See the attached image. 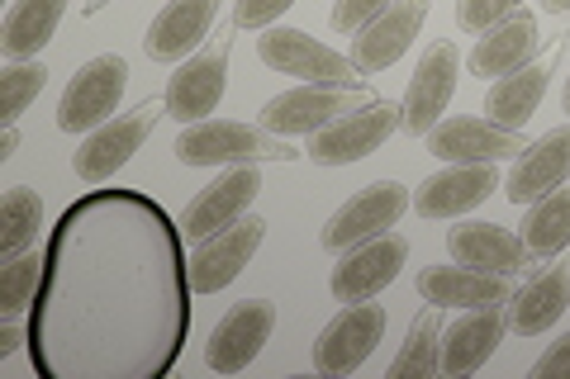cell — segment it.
Here are the masks:
<instances>
[{"label":"cell","instance_id":"cell-13","mask_svg":"<svg viewBox=\"0 0 570 379\" xmlns=\"http://www.w3.org/2000/svg\"><path fill=\"white\" fill-rule=\"evenodd\" d=\"M499 161H448L442 171L419 180L414 213L419 219H461L475 205H485L499 190Z\"/></svg>","mask_w":570,"mask_h":379},{"label":"cell","instance_id":"cell-23","mask_svg":"<svg viewBox=\"0 0 570 379\" xmlns=\"http://www.w3.org/2000/svg\"><path fill=\"white\" fill-rule=\"evenodd\" d=\"M419 295L433 309H480V303H509V276L471 266H423L419 270Z\"/></svg>","mask_w":570,"mask_h":379},{"label":"cell","instance_id":"cell-17","mask_svg":"<svg viewBox=\"0 0 570 379\" xmlns=\"http://www.w3.org/2000/svg\"><path fill=\"white\" fill-rule=\"evenodd\" d=\"M428 10H433V0H395L390 10H381L376 20H371L352 39V67L362 71V77H376V71L395 67L404 52L414 48L419 29L428 20Z\"/></svg>","mask_w":570,"mask_h":379},{"label":"cell","instance_id":"cell-9","mask_svg":"<svg viewBox=\"0 0 570 379\" xmlns=\"http://www.w3.org/2000/svg\"><path fill=\"white\" fill-rule=\"evenodd\" d=\"M272 332H276V303L243 299L214 322V332L205 341V366L214 375H243L262 356L266 341H272Z\"/></svg>","mask_w":570,"mask_h":379},{"label":"cell","instance_id":"cell-37","mask_svg":"<svg viewBox=\"0 0 570 379\" xmlns=\"http://www.w3.org/2000/svg\"><path fill=\"white\" fill-rule=\"evenodd\" d=\"M20 347H29V322L6 318V322H0V360H10Z\"/></svg>","mask_w":570,"mask_h":379},{"label":"cell","instance_id":"cell-22","mask_svg":"<svg viewBox=\"0 0 570 379\" xmlns=\"http://www.w3.org/2000/svg\"><path fill=\"white\" fill-rule=\"evenodd\" d=\"M214 14H219V0H167V6L153 14L148 39H142L148 58L153 62H186L190 48L205 43Z\"/></svg>","mask_w":570,"mask_h":379},{"label":"cell","instance_id":"cell-10","mask_svg":"<svg viewBox=\"0 0 570 379\" xmlns=\"http://www.w3.org/2000/svg\"><path fill=\"white\" fill-rule=\"evenodd\" d=\"M385 337V309L381 303H347L343 313H333L324 322V332L314 341V370L318 375H352L362 370L371 351Z\"/></svg>","mask_w":570,"mask_h":379},{"label":"cell","instance_id":"cell-36","mask_svg":"<svg viewBox=\"0 0 570 379\" xmlns=\"http://www.w3.org/2000/svg\"><path fill=\"white\" fill-rule=\"evenodd\" d=\"M532 379H570V332L547 341V351L532 360Z\"/></svg>","mask_w":570,"mask_h":379},{"label":"cell","instance_id":"cell-38","mask_svg":"<svg viewBox=\"0 0 570 379\" xmlns=\"http://www.w3.org/2000/svg\"><path fill=\"white\" fill-rule=\"evenodd\" d=\"M14 148H20V129L10 123V129L0 133V161H10V157H14Z\"/></svg>","mask_w":570,"mask_h":379},{"label":"cell","instance_id":"cell-31","mask_svg":"<svg viewBox=\"0 0 570 379\" xmlns=\"http://www.w3.org/2000/svg\"><path fill=\"white\" fill-rule=\"evenodd\" d=\"M39 285H43V257L39 251H20L0 266V318H20L33 309L39 299Z\"/></svg>","mask_w":570,"mask_h":379},{"label":"cell","instance_id":"cell-25","mask_svg":"<svg viewBox=\"0 0 570 379\" xmlns=\"http://www.w3.org/2000/svg\"><path fill=\"white\" fill-rule=\"evenodd\" d=\"M570 309V261H557L542 270V276H532L519 295L509 303V332L519 337H542L551 332L557 322L566 318Z\"/></svg>","mask_w":570,"mask_h":379},{"label":"cell","instance_id":"cell-41","mask_svg":"<svg viewBox=\"0 0 570 379\" xmlns=\"http://www.w3.org/2000/svg\"><path fill=\"white\" fill-rule=\"evenodd\" d=\"M100 6H110V0H86V14H96Z\"/></svg>","mask_w":570,"mask_h":379},{"label":"cell","instance_id":"cell-7","mask_svg":"<svg viewBox=\"0 0 570 379\" xmlns=\"http://www.w3.org/2000/svg\"><path fill=\"white\" fill-rule=\"evenodd\" d=\"M266 238V219L262 213H243L238 223H228L219 232H209V238H200V247L190 251L186 261V276H190V290L195 295H214V290H228L247 261L257 257V247Z\"/></svg>","mask_w":570,"mask_h":379},{"label":"cell","instance_id":"cell-33","mask_svg":"<svg viewBox=\"0 0 570 379\" xmlns=\"http://www.w3.org/2000/svg\"><path fill=\"white\" fill-rule=\"evenodd\" d=\"M513 10H519V0H456V24L466 33H485L499 20H509Z\"/></svg>","mask_w":570,"mask_h":379},{"label":"cell","instance_id":"cell-1","mask_svg":"<svg viewBox=\"0 0 570 379\" xmlns=\"http://www.w3.org/2000/svg\"><path fill=\"white\" fill-rule=\"evenodd\" d=\"M181 223L142 190H91L62 209L29 309L43 379H163L190 337Z\"/></svg>","mask_w":570,"mask_h":379},{"label":"cell","instance_id":"cell-39","mask_svg":"<svg viewBox=\"0 0 570 379\" xmlns=\"http://www.w3.org/2000/svg\"><path fill=\"white\" fill-rule=\"evenodd\" d=\"M542 6H547L551 14H566V10H570V0H542Z\"/></svg>","mask_w":570,"mask_h":379},{"label":"cell","instance_id":"cell-32","mask_svg":"<svg viewBox=\"0 0 570 379\" xmlns=\"http://www.w3.org/2000/svg\"><path fill=\"white\" fill-rule=\"evenodd\" d=\"M48 86V67L43 62H6V71H0V123H20V114L29 110L33 100L43 96Z\"/></svg>","mask_w":570,"mask_h":379},{"label":"cell","instance_id":"cell-21","mask_svg":"<svg viewBox=\"0 0 570 379\" xmlns=\"http://www.w3.org/2000/svg\"><path fill=\"white\" fill-rule=\"evenodd\" d=\"M504 303H480L466 309L448 332H442V375H475L485 360L494 356V347L504 341Z\"/></svg>","mask_w":570,"mask_h":379},{"label":"cell","instance_id":"cell-15","mask_svg":"<svg viewBox=\"0 0 570 379\" xmlns=\"http://www.w3.org/2000/svg\"><path fill=\"white\" fill-rule=\"evenodd\" d=\"M224 86H228V43H214L205 52H190V58L171 71L163 104L176 123H200L219 110Z\"/></svg>","mask_w":570,"mask_h":379},{"label":"cell","instance_id":"cell-27","mask_svg":"<svg viewBox=\"0 0 570 379\" xmlns=\"http://www.w3.org/2000/svg\"><path fill=\"white\" fill-rule=\"evenodd\" d=\"M67 14V0H14L6 24H0V52L10 62H24V58H39V52L52 43Z\"/></svg>","mask_w":570,"mask_h":379},{"label":"cell","instance_id":"cell-40","mask_svg":"<svg viewBox=\"0 0 570 379\" xmlns=\"http://www.w3.org/2000/svg\"><path fill=\"white\" fill-rule=\"evenodd\" d=\"M561 110L570 114V77H566V86H561Z\"/></svg>","mask_w":570,"mask_h":379},{"label":"cell","instance_id":"cell-35","mask_svg":"<svg viewBox=\"0 0 570 379\" xmlns=\"http://www.w3.org/2000/svg\"><path fill=\"white\" fill-rule=\"evenodd\" d=\"M295 0H234V29H272Z\"/></svg>","mask_w":570,"mask_h":379},{"label":"cell","instance_id":"cell-26","mask_svg":"<svg viewBox=\"0 0 570 379\" xmlns=\"http://www.w3.org/2000/svg\"><path fill=\"white\" fill-rule=\"evenodd\" d=\"M551 67H557V58H542V62H528L519 71H509V77L490 81V90H485V114H490V123H499V129H509V133H519L523 123L532 119V110L542 104V96H547Z\"/></svg>","mask_w":570,"mask_h":379},{"label":"cell","instance_id":"cell-4","mask_svg":"<svg viewBox=\"0 0 570 379\" xmlns=\"http://www.w3.org/2000/svg\"><path fill=\"white\" fill-rule=\"evenodd\" d=\"M409 209H414V195H409V186H400V180H371V186L347 195V200L328 213L318 242H324L328 251H347L356 242L390 232Z\"/></svg>","mask_w":570,"mask_h":379},{"label":"cell","instance_id":"cell-16","mask_svg":"<svg viewBox=\"0 0 570 379\" xmlns=\"http://www.w3.org/2000/svg\"><path fill=\"white\" fill-rule=\"evenodd\" d=\"M262 190V171L257 161H243V167H224L219 176L209 180V186L195 195L181 213V232L186 238H209V232H219L228 223H238L247 209H253Z\"/></svg>","mask_w":570,"mask_h":379},{"label":"cell","instance_id":"cell-30","mask_svg":"<svg viewBox=\"0 0 570 379\" xmlns=\"http://www.w3.org/2000/svg\"><path fill=\"white\" fill-rule=\"evenodd\" d=\"M43 228V200L29 186H10L6 200H0V261L20 257L39 242Z\"/></svg>","mask_w":570,"mask_h":379},{"label":"cell","instance_id":"cell-18","mask_svg":"<svg viewBox=\"0 0 570 379\" xmlns=\"http://www.w3.org/2000/svg\"><path fill=\"white\" fill-rule=\"evenodd\" d=\"M423 142L438 161H504V157H519L528 148L519 133L499 129L490 119H475V114L438 119L433 129L423 133Z\"/></svg>","mask_w":570,"mask_h":379},{"label":"cell","instance_id":"cell-28","mask_svg":"<svg viewBox=\"0 0 570 379\" xmlns=\"http://www.w3.org/2000/svg\"><path fill=\"white\" fill-rule=\"evenodd\" d=\"M519 238H523L532 261H551V257H561V251L570 247V180L523 209Z\"/></svg>","mask_w":570,"mask_h":379},{"label":"cell","instance_id":"cell-20","mask_svg":"<svg viewBox=\"0 0 570 379\" xmlns=\"http://www.w3.org/2000/svg\"><path fill=\"white\" fill-rule=\"evenodd\" d=\"M448 251H452L456 266L490 270V276H519V270L528 266V247H523L519 232L485 223V219L448 228Z\"/></svg>","mask_w":570,"mask_h":379},{"label":"cell","instance_id":"cell-8","mask_svg":"<svg viewBox=\"0 0 570 379\" xmlns=\"http://www.w3.org/2000/svg\"><path fill=\"white\" fill-rule=\"evenodd\" d=\"M356 104H366L362 90L305 81V86H291L262 104V129H272L276 138H305V133L328 129L333 119H343Z\"/></svg>","mask_w":570,"mask_h":379},{"label":"cell","instance_id":"cell-29","mask_svg":"<svg viewBox=\"0 0 570 379\" xmlns=\"http://www.w3.org/2000/svg\"><path fill=\"white\" fill-rule=\"evenodd\" d=\"M428 375H442V322L433 303L409 322L404 347L390 360V379H428Z\"/></svg>","mask_w":570,"mask_h":379},{"label":"cell","instance_id":"cell-3","mask_svg":"<svg viewBox=\"0 0 570 379\" xmlns=\"http://www.w3.org/2000/svg\"><path fill=\"white\" fill-rule=\"evenodd\" d=\"M124 90H129V58L124 52H100V58L81 62L58 96V129L91 133L100 123H110Z\"/></svg>","mask_w":570,"mask_h":379},{"label":"cell","instance_id":"cell-34","mask_svg":"<svg viewBox=\"0 0 570 379\" xmlns=\"http://www.w3.org/2000/svg\"><path fill=\"white\" fill-rule=\"evenodd\" d=\"M395 0H333V10H328V24L337 33H362L371 20H376L381 10H390Z\"/></svg>","mask_w":570,"mask_h":379},{"label":"cell","instance_id":"cell-14","mask_svg":"<svg viewBox=\"0 0 570 379\" xmlns=\"http://www.w3.org/2000/svg\"><path fill=\"white\" fill-rule=\"evenodd\" d=\"M456 71H461V52L456 43L438 39L423 48V58L414 67V77H409V90L400 100V119L409 133H428L433 123L448 114L452 104V90H456Z\"/></svg>","mask_w":570,"mask_h":379},{"label":"cell","instance_id":"cell-12","mask_svg":"<svg viewBox=\"0 0 570 379\" xmlns=\"http://www.w3.org/2000/svg\"><path fill=\"white\" fill-rule=\"evenodd\" d=\"M409 261V242L400 232H381V238H366L347 247V257L333 266L328 276V290L337 303H362V299H376L390 280L404 270Z\"/></svg>","mask_w":570,"mask_h":379},{"label":"cell","instance_id":"cell-24","mask_svg":"<svg viewBox=\"0 0 570 379\" xmlns=\"http://www.w3.org/2000/svg\"><path fill=\"white\" fill-rule=\"evenodd\" d=\"M532 48H538V14H532V10H513L509 20H499L494 29L480 33L466 67L475 71V77L499 81V77H509V71L528 67Z\"/></svg>","mask_w":570,"mask_h":379},{"label":"cell","instance_id":"cell-11","mask_svg":"<svg viewBox=\"0 0 570 379\" xmlns=\"http://www.w3.org/2000/svg\"><path fill=\"white\" fill-rule=\"evenodd\" d=\"M257 58L281 71V77H299V81H324V86H343V77H352V58H343L337 48L318 43L314 33L305 29H285V24H272L262 29L257 39Z\"/></svg>","mask_w":570,"mask_h":379},{"label":"cell","instance_id":"cell-5","mask_svg":"<svg viewBox=\"0 0 570 379\" xmlns=\"http://www.w3.org/2000/svg\"><path fill=\"white\" fill-rule=\"evenodd\" d=\"M404 129L400 119V104L390 100H366L356 104V110H347L343 119H333L328 129L309 133V148L305 157L314 161V167H352V161H362L381 148V142H390V133Z\"/></svg>","mask_w":570,"mask_h":379},{"label":"cell","instance_id":"cell-6","mask_svg":"<svg viewBox=\"0 0 570 379\" xmlns=\"http://www.w3.org/2000/svg\"><path fill=\"white\" fill-rule=\"evenodd\" d=\"M157 114H167V104H138L134 114H115L110 123H100V129L86 133V142L77 152H71V171L86 186H105V180H115V171H124L134 161V152L148 142Z\"/></svg>","mask_w":570,"mask_h":379},{"label":"cell","instance_id":"cell-19","mask_svg":"<svg viewBox=\"0 0 570 379\" xmlns=\"http://www.w3.org/2000/svg\"><path fill=\"white\" fill-rule=\"evenodd\" d=\"M566 180H570V123L542 133L538 142H528V148L513 157V167L504 176V195L519 209H528L532 200H542V195L566 186Z\"/></svg>","mask_w":570,"mask_h":379},{"label":"cell","instance_id":"cell-2","mask_svg":"<svg viewBox=\"0 0 570 379\" xmlns=\"http://www.w3.org/2000/svg\"><path fill=\"white\" fill-rule=\"evenodd\" d=\"M171 152H176L181 167H243V161H291V157H299L285 138L262 129V123H243V119L181 123V138H176Z\"/></svg>","mask_w":570,"mask_h":379}]
</instances>
